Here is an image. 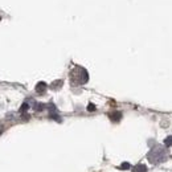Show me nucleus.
Masks as SVG:
<instances>
[{
    "label": "nucleus",
    "instance_id": "obj_10",
    "mask_svg": "<svg viewBox=\"0 0 172 172\" xmlns=\"http://www.w3.org/2000/svg\"><path fill=\"white\" fill-rule=\"evenodd\" d=\"M118 168L119 169H129V168H130V163H127V161H126V163H123V164L119 165Z\"/></svg>",
    "mask_w": 172,
    "mask_h": 172
},
{
    "label": "nucleus",
    "instance_id": "obj_11",
    "mask_svg": "<svg viewBox=\"0 0 172 172\" xmlns=\"http://www.w3.org/2000/svg\"><path fill=\"white\" fill-rule=\"evenodd\" d=\"M88 110H89V111H94V110H96V106H94V105H89V106H88Z\"/></svg>",
    "mask_w": 172,
    "mask_h": 172
},
{
    "label": "nucleus",
    "instance_id": "obj_7",
    "mask_svg": "<svg viewBox=\"0 0 172 172\" xmlns=\"http://www.w3.org/2000/svg\"><path fill=\"white\" fill-rule=\"evenodd\" d=\"M33 109L36 111H42L45 109V105L44 103H37V102H33Z\"/></svg>",
    "mask_w": 172,
    "mask_h": 172
},
{
    "label": "nucleus",
    "instance_id": "obj_5",
    "mask_svg": "<svg viewBox=\"0 0 172 172\" xmlns=\"http://www.w3.org/2000/svg\"><path fill=\"white\" fill-rule=\"evenodd\" d=\"M62 84H64V81H62V80L54 81V82H52V84H50V89H53V90H58V89L62 86Z\"/></svg>",
    "mask_w": 172,
    "mask_h": 172
},
{
    "label": "nucleus",
    "instance_id": "obj_4",
    "mask_svg": "<svg viewBox=\"0 0 172 172\" xmlns=\"http://www.w3.org/2000/svg\"><path fill=\"white\" fill-rule=\"evenodd\" d=\"M46 89H48V85H46L45 82H38L37 86H36V92H37L38 94H45Z\"/></svg>",
    "mask_w": 172,
    "mask_h": 172
},
{
    "label": "nucleus",
    "instance_id": "obj_2",
    "mask_svg": "<svg viewBox=\"0 0 172 172\" xmlns=\"http://www.w3.org/2000/svg\"><path fill=\"white\" fill-rule=\"evenodd\" d=\"M88 80H89V74L85 68L76 66L70 72V81H72L73 85H84L88 82Z\"/></svg>",
    "mask_w": 172,
    "mask_h": 172
},
{
    "label": "nucleus",
    "instance_id": "obj_9",
    "mask_svg": "<svg viewBox=\"0 0 172 172\" xmlns=\"http://www.w3.org/2000/svg\"><path fill=\"white\" fill-rule=\"evenodd\" d=\"M28 109H29V105H28V102H25V103L23 105V106L20 107V113H25V111H27Z\"/></svg>",
    "mask_w": 172,
    "mask_h": 172
},
{
    "label": "nucleus",
    "instance_id": "obj_12",
    "mask_svg": "<svg viewBox=\"0 0 172 172\" xmlns=\"http://www.w3.org/2000/svg\"><path fill=\"white\" fill-rule=\"evenodd\" d=\"M3 131H4V126L3 125H0V135L3 134Z\"/></svg>",
    "mask_w": 172,
    "mask_h": 172
},
{
    "label": "nucleus",
    "instance_id": "obj_8",
    "mask_svg": "<svg viewBox=\"0 0 172 172\" xmlns=\"http://www.w3.org/2000/svg\"><path fill=\"white\" fill-rule=\"evenodd\" d=\"M171 140H172V136H171V135H168V136H167V139L164 140V144H165V147H167V148H169V147H171Z\"/></svg>",
    "mask_w": 172,
    "mask_h": 172
},
{
    "label": "nucleus",
    "instance_id": "obj_1",
    "mask_svg": "<svg viewBox=\"0 0 172 172\" xmlns=\"http://www.w3.org/2000/svg\"><path fill=\"white\" fill-rule=\"evenodd\" d=\"M147 159H148L150 163L152 164H159L161 161H164L167 159V152H165V148L163 146H155L151 151L147 155Z\"/></svg>",
    "mask_w": 172,
    "mask_h": 172
},
{
    "label": "nucleus",
    "instance_id": "obj_3",
    "mask_svg": "<svg viewBox=\"0 0 172 172\" xmlns=\"http://www.w3.org/2000/svg\"><path fill=\"white\" fill-rule=\"evenodd\" d=\"M109 117H110V119L113 122H119L122 119V113L121 111H113V113L109 114Z\"/></svg>",
    "mask_w": 172,
    "mask_h": 172
},
{
    "label": "nucleus",
    "instance_id": "obj_6",
    "mask_svg": "<svg viewBox=\"0 0 172 172\" xmlns=\"http://www.w3.org/2000/svg\"><path fill=\"white\" fill-rule=\"evenodd\" d=\"M147 171H148V168L144 164H136L132 168V172H147Z\"/></svg>",
    "mask_w": 172,
    "mask_h": 172
}]
</instances>
